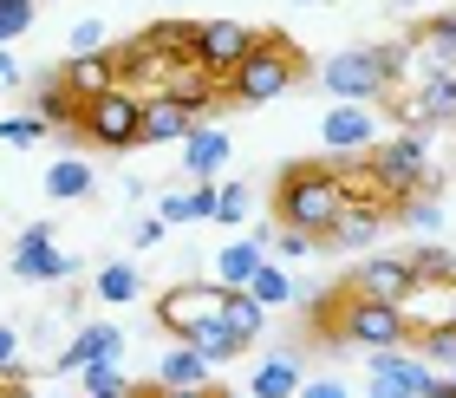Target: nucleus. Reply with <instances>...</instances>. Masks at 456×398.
Segmentation results:
<instances>
[{"instance_id": "obj_43", "label": "nucleus", "mask_w": 456, "mask_h": 398, "mask_svg": "<svg viewBox=\"0 0 456 398\" xmlns=\"http://www.w3.org/2000/svg\"><path fill=\"white\" fill-rule=\"evenodd\" d=\"M13 248H53V222H27L20 228V242Z\"/></svg>"}, {"instance_id": "obj_7", "label": "nucleus", "mask_w": 456, "mask_h": 398, "mask_svg": "<svg viewBox=\"0 0 456 398\" xmlns=\"http://www.w3.org/2000/svg\"><path fill=\"white\" fill-rule=\"evenodd\" d=\"M209 320H222V287L216 281H170L157 294V327L176 333V340H190V333L209 327Z\"/></svg>"}, {"instance_id": "obj_8", "label": "nucleus", "mask_w": 456, "mask_h": 398, "mask_svg": "<svg viewBox=\"0 0 456 398\" xmlns=\"http://www.w3.org/2000/svg\"><path fill=\"white\" fill-rule=\"evenodd\" d=\"M255 27H241V20H202L196 27V53H190V66H202L209 79H228L241 66L248 53H255Z\"/></svg>"}, {"instance_id": "obj_40", "label": "nucleus", "mask_w": 456, "mask_h": 398, "mask_svg": "<svg viewBox=\"0 0 456 398\" xmlns=\"http://www.w3.org/2000/svg\"><path fill=\"white\" fill-rule=\"evenodd\" d=\"M163 236H170V222H163V216H143V222H131V248H157Z\"/></svg>"}, {"instance_id": "obj_45", "label": "nucleus", "mask_w": 456, "mask_h": 398, "mask_svg": "<svg viewBox=\"0 0 456 398\" xmlns=\"http://www.w3.org/2000/svg\"><path fill=\"white\" fill-rule=\"evenodd\" d=\"M0 86H20V59L7 46H0Z\"/></svg>"}, {"instance_id": "obj_21", "label": "nucleus", "mask_w": 456, "mask_h": 398, "mask_svg": "<svg viewBox=\"0 0 456 398\" xmlns=\"http://www.w3.org/2000/svg\"><path fill=\"white\" fill-rule=\"evenodd\" d=\"M385 216H391V203H346V216L333 222V248H371L379 242V228H385Z\"/></svg>"}, {"instance_id": "obj_31", "label": "nucleus", "mask_w": 456, "mask_h": 398, "mask_svg": "<svg viewBox=\"0 0 456 398\" xmlns=\"http://www.w3.org/2000/svg\"><path fill=\"white\" fill-rule=\"evenodd\" d=\"M248 203H255L248 183H216V222H222V228H241V222H248Z\"/></svg>"}, {"instance_id": "obj_26", "label": "nucleus", "mask_w": 456, "mask_h": 398, "mask_svg": "<svg viewBox=\"0 0 456 398\" xmlns=\"http://www.w3.org/2000/svg\"><path fill=\"white\" fill-rule=\"evenodd\" d=\"M222 327L235 333L241 346H255V340H261V327H267V307H261L255 294H241V287H235V294L222 287Z\"/></svg>"}, {"instance_id": "obj_23", "label": "nucleus", "mask_w": 456, "mask_h": 398, "mask_svg": "<svg viewBox=\"0 0 456 398\" xmlns=\"http://www.w3.org/2000/svg\"><path fill=\"white\" fill-rule=\"evenodd\" d=\"M300 360L294 352H274V360L255 366V386H248V398H300Z\"/></svg>"}, {"instance_id": "obj_30", "label": "nucleus", "mask_w": 456, "mask_h": 398, "mask_svg": "<svg viewBox=\"0 0 456 398\" xmlns=\"http://www.w3.org/2000/svg\"><path fill=\"white\" fill-rule=\"evenodd\" d=\"M137 287H143V275L131 261H105L98 268V301H137Z\"/></svg>"}, {"instance_id": "obj_49", "label": "nucleus", "mask_w": 456, "mask_h": 398, "mask_svg": "<svg viewBox=\"0 0 456 398\" xmlns=\"http://www.w3.org/2000/svg\"><path fill=\"white\" fill-rule=\"evenodd\" d=\"M365 398H391V392H365Z\"/></svg>"}, {"instance_id": "obj_24", "label": "nucleus", "mask_w": 456, "mask_h": 398, "mask_svg": "<svg viewBox=\"0 0 456 398\" xmlns=\"http://www.w3.org/2000/svg\"><path fill=\"white\" fill-rule=\"evenodd\" d=\"M92 190H98V170H92L86 157H59L53 170H46V196L53 203H86Z\"/></svg>"}, {"instance_id": "obj_14", "label": "nucleus", "mask_w": 456, "mask_h": 398, "mask_svg": "<svg viewBox=\"0 0 456 398\" xmlns=\"http://www.w3.org/2000/svg\"><path fill=\"white\" fill-rule=\"evenodd\" d=\"M267 228H255V236H241V242H222L216 248V287H228V294H235V287H248L255 281V268L267 261Z\"/></svg>"}, {"instance_id": "obj_1", "label": "nucleus", "mask_w": 456, "mask_h": 398, "mask_svg": "<svg viewBox=\"0 0 456 398\" xmlns=\"http://www.w3.org/2000/svg\"><path fill=\"white\" fill-rule=\"evenodd\" d=\"M274 216L287 228H300V236L326 242L333 236V222L346 216V183H339V163L333 157H300V163H281L274 177Z\"/></svg>"}, {"instance_id": "obj_41", "label": "nucleus", "mask_w": 456, "mask_h": 398, "mask_svg": "<svg viewBox=\"0 0 456 398\" xmlns=\"http://www.w3.org/2000/svg\"><path fill=\"white\" fill-rule=\"evenodd\" d=\"M157 216H163V222H190V196H183V190H163V196H157Z\"/></svg>"}, {"instance_id": "obj_2", "label": "nucleus", "mask_w": 456, "mask_h": 398, "mask_svg": "<svg viewBox=\"0 0 456 398\" xmlns=\"http://www.w3.org/2000/svg\"><path fill=\"white\" fill-rule=\"evenodd\" d=\"M333 320V333H320V340H346V346H365V352H391V346H404L411 340V320H404V307H385V301H359L346 287V294H320L314 301V327Z\"/></svg>"}, {"instance_id": "obj_51", "label": "nucleus", "mask_w": 456, "mask_h": 398, "mask_svg": "<svg viewBox=\"0 0 456 398\" xmlns=\"http://www.w3.org/2000/svg\"><path fill=\"white\" fill-rule=\"evenodd\" d=\"M118 398H131V392H118Z\"/></svg>"}, {"instance_id": "obj_19", "label": "nucleus", "mask_w": 456, "mask_h": 398, "mask_svg": "<svg viewBox=\"0 0 456 398\" xmlns=\"http://www.w3.org/2000/svg\"><path fill=\"white\" fill-rule=\"evenodd\" d=\"M33 118L46 124V131H78V98L66 92V79L53 72H39V86H33Z\"/></svg>"}, {"instance_id": "obj_4", "label": "nucleus", "mask_w": 456, "mask_h": 398, "mask_svg": "<svg viewBox=\"0 0 456 398\" xmlns=\"http://www.w3.org/2000/svg\"><path fill=\"white\" fill-rule=\"evenodd\" d=\"M300 79H306L300 46H294V39H281V33H261L255 53H248L241 66L222 79V98H228V104H274L281 92H294Z\"/></svg>"}, {"instance_id": "obj_25", "label": "nucleus", "mask_w": 456, "mask_h": 398, "mask_svg": "<svg viewBox=\"0 0 456 398\" xmlns=\"http://www.w3.org/2000/svg\"><path fill=\"white\" fill-rule=\"evenodd\" d=\"M13 275L20 281H66V275H78V255H66V248H13Z\"/></svg>"}, {"instance_id": "obj_34", "label": "nucleus", "mask_w": 456, "mask_h": 398, "mask_svg": "<svg viewBox=\"0 0 456 398\" xmlns=\"http://www.w3.org/2000/svg\"><path fill=\"white\" fill-rule=\"evenodd\" d=\"M418 340V360L424 366H456V327H437V333H411Z\"/></svg>"}, {"instance_id": "obj_27", "label": "nucleus", "mask_w": 456, "mask_h": 398, "mask_svg": "<svg viewBox=\"0 0 456 398\" xmlns=\"http://www.w3.org/2000/svg\"><path fill=\"white\" fill-rule=\"evenodd\" d=\"M183 346H196V352H202V360H209V366H228V360H241V352H248V346H241V340H235V333H228L222 320L196 327V333H190V340H183Z\"/></svg>"}, {"instance_id": "obj_50", "label": "nucleus", "mask_w": 456, "mask_h": 398, "mask_svg": "<svg viewBox=\"0 0 456 398\" xmlns=\"http://www.w3.org/2000/svg\"><path fill=\"white\" fill-rule=\"evenodd\" d=\"M450 386H456V366H450Z\"/></svg>"}, {"instance_id": "obj_10", "label": "nucleus", "mask_w": 456, "mask_h": 398, "mask_svg": "<svg viewBox=\"0 0 456 398\" xmlns=\"http://www.w3.org/2000/svg\"><path fill=\"white\" fill-rule=\"evenodd\" d=\"M398 118L411 124V137H424L430 124H456V66L450 72H430L411 98H398Z\"/></svg>"}, {"instance_id": "obj_35", "label": "nucleus", "mask_w": 456, "mask_h": 398, "mask_svg": "<svg viewBox=\"0 0 456 398\" xmlns=\"http://www.w3.org/2000/svg\"><path fill=\"white\" fill-rule=\"evenodd\" d=\"M33 20H39L33 0H0V46H13V39L33 27Z\"/></svg>"}, {"instance_id": "obj_44", "label": "nucleus", "mask_w": 456, "mask_h": 398, "mask_svg": "<svg viewBox=\"0 0 456 398\" xmlns=\"http://www.w3.org/2000/svg\"><path fill=\"white\" fill-rule=\"evenodd\" d=\"M300 398H352L339 379H314V386H300Z\"/></svg>"}, {"instance_id": "obj_11", "label": "nucleus", "mask_w": 456, "mask_h": 398, "mask_svg": "<svg viewBox=\"0 0 456 398\" xmlns=\"http://www.w3.org/2000/svg\"><path fill=\"white\" fill-rule=\"evenodd\" d=\"M320 137H326V151H333V163L365 157L371 144H379V112H371V104H333L326 124H320Z\"/></svg>"}, {"instance_id": "obj_36", "label": "nucleus", "mask_w": 456, "mask_h": 398, "mask_svg": "<svg viewBox=\"0 0 456 398\" xmlns=\"http://www.w3.org/2000/svg\"><path fill=\"white\" fill-rule=\"evenodd\" d=\"M46 137V124H39L33 112H7L0 118V144H20V151H27V144H39Z\"/></svg>"}, {"instance_id": "obj_22", "label": "nucleus", "mask_w": 456, "mask_h": 398, "mask_svg": "<svg viewBox=\"0 0 456 398\" xmlns=\"http://www.w3.org/2000/svg\"><path fill=\"white\" fill-rule=\"evenodd\" d=\"M222 163H228V131H216V124H196V137L183 144V177L216 183Z\"/></svg>"}, {"instance_id": "obj_48", "label": "nucleus", "mask_w": 456, "mask_h": 398, "mask_svg": "<svg viewBox=\"0 0 456 398\" xmlns=\"http://www.w3.org/2000/svg\"><path fill=\"white\" fill-rule=\"evenodd\" d=\"M216 398H241V392H216Z\"/></svg>"}, {"instance_id": "obj_29", "label": "nucleus", "mask_w": 456, "mask_h": 398, "mask_svg": "<svg viewBox=\"0 0 456 398\" xmlns=\"http://www.w3.org/2000/svg\"><path fill=\"white\" fill-rule=\"evenodd\" d=\"M404 261H411V275H418V281H456V255L437 248V242H418Z\"/></svg>"}, {"instance_id": "obj_13", "label": "nucleus", "mask_w": 456, "mask_h": 398, "mask_svg": "<svg viewBox=\"0 0 456 398\" xmlns=\"http://www.w3.org/2000/svg\"><path fill=\"white\" fill-rule=\"evenodd\" d=\"M430 379V366L418 360V352L391 346V352H371V392H391V398H418Z\"/></svg>"}, {"instance_id": "obj_32", "label": "nucleus", "mask_w": 456, "mask_h": 398, "mask_svg": "<svg viewBox=\"0 0 456 398\" xmlns=\"http://www.w3.org/2000/svg\"><path fill=\"white\" fill-rule=\"evenodd\" d=\"M391 209H398L411 228H444V203H437V190H418V196H404V203H391Z\"/></svg>"}, {"instance_id": "obj_37", "label": "nucleus", "mask_w": 456, "mask_h": 398, "mask_svg": "<svg viewBox=\"0 0 456 398\" xmlns=\"http://www.w3.org/2000/svg\"><path fill=\"white\" fill-rule=\"evenodd\" d=\"M86 53H105V27L98 20H78L72 27V59H86Z\"/></svg>"}, {"instance_id": "obj_5", "label": "nucleus", "mask_w": 456, "mask_h": 398, "mask_svg": "<svg viewBox=\"0 0 456 398\" xmlns=\"http://www.w3.org/2000/svg\"><path fill=\"white\" fill-rule=\"evenodd\" d=\"M78 137L98 144V151H131V144H143V98L131 86H111L78 104Z\"/></svg>"}, {"instance_id": "obj_28", "label": "nucleus", "mask_w": 456, "mask_h": 398, "mask_svg": "<svg viewBox=\"0 0 456 398\" xmlns=\"http://www.w3.org/2000/svg\"><path fill=\"white\" fill-rule=\"evenodd\" d=\"M241 294H255L261 307H287V301H294V281L281 275V261H261V268H255V281H248Z\"/></svg>"}, {"instance_id": "obj_12", "label": "nucleus", "mask_w": 456, "mask_h": 398, "mask_svg": "<svg viewBox=\"0 0 456 398\" xmlns=\"http://www.w3.org/2000/svg\"><path fill=\"white\" fill-rule=\"evenodd\" d=\"M411 53H418V72L411 79H430V72H450L456 66V13H430L418 33L404 39Z\"/></svg>"}, {"instance_id": "obj_39", "label": "nucleus", "mask_w": 456, "mask_h": 398, "mask_svg": "<svg viewBox=\"0 0 456 398\" xmlns=\"http://www.w3.org/2000/svg\"><path fill=\"white\" fill-rule=\"evenodd\" d=\"M314 248H320L314 236H300V228H281V242H274V255H281V261H300V255H314Z\"/></svg>"}, {"instance_id": "obj_38", "label": "nucleus", "mask_w": 456, "mask_h": 398, "mask_svg": "<svg viewBox=\"0 0 456 398\" xmlns=\"http://www.w3.org/2000/svg\"><path fill=\"white\" fill-rule=\"evenodd\" d=\"M190 222H216V183H190Z\"/></svg>"}, {"instance_id": "obj_47", "label": "nucleus", "mask_w": 456, "mask_h": 398, "mask_svg": "<svg viewBox=\"0 0 456 398\" xmlns=\"http://www.w3.org/2000/svg\"><path fill=\"white\" fill-rule=\"evenodd\" d=\"M131 398H216V392H170V386H151V392H131Z\"/></svg>"}, {"instance_id": "obj_33", "label": "nucleus", "mask_w": 456, "mask_h": 398, "mask_svg": "<svg viewBox=\"0 0 456 398\" xmlns=\"http://www.w3.org/2000/svg\"><path fill=\"white\" fill-rule=\"evenodd\" d=\"M78 379H86V398H118V392H131V386H124V372H118V360H92Z\"/></svg>"}, {"instance_id": "obj_16", "label": "nucleus", "mask_w": 456, "mask_h": 398, "mask_svg": "<svg viewBox=\"0 0 456 398\" xmlns=\"http://www.w3.org/2000/svg\"><path fill=\"white\" fill-rule=\"evenodd\" d=\"M118 352H124V333L105 327V320H92V327H78V333H72V346L59 352L53 366H59V372H86L92 360H118Z\"/></svg>"}, {"instance_id": "obj_46", "label": "nucleus", "mask_w": 456, "mask_h": 398, "mask_svg": "<svg viewBox=\"0 0 456 398\" xmlns=\"http://www.w3.org/2000/svg\"><path fill=\"white\" fill-rule=\"evenodd\" d=\"M418 398H456V386L450 379H437V372H430V379H424V392Z\"/></svg>"}, {"instance_id": "obj_6", "label": "nucleus", "mask_w": 456, "mask_h": 398, "mask_svg": "<svg viewBox=\"0 0 456 398\" xmlns=\"http://www.w3.org/2000/svg\"><path fill=\"white\" fill-rule=\"evenodd\" d=\"M371 170H379L385 183V203H404V196H418L430 190V151H424V137H385V144H371Z\"/></svg>"}, {"instance_id": "obj_17", "label": "nucleus", "mask_w": 456, "mask_h": 398, "mask_svg": "<svg viewBox=\"0 0 456 398\" xmlns=\"http://www.w3.org/2000/svg\"><path fill=\"white\" fill-rule=\"evenodd\" d=\"M163 98H176L190 118H202V112H216V104H222V79H209L202 66H190V59H183V66L163 79Z\"/></svg>"}, {"instance_id": "obj_3", "label": "nucleus", "mask_w": 456, "mask_h": 398, "mask_svg": "<svg viewBox=\"0 0 456 398\" xmlns=\"http://www.w3.org/2000/svg\"><path fill=\"white\" fill-rule=\"evenodd\" d=\"M404 66H411L404 39L398 46H346V53H333L320 66V86L333 92V104H371V98H385L404 79Z\"/></svg>"}, {"instance_id": "obj_15", "label": "nucleus", "mask_w": 456, "mask_h": 398, "mask_svg": "<svg viewBox=\"0 0 456 398\" xmlns=\"http://www.w3.org/2000/svg\"><path fill=\"white\" fill-rule=\"evenodd\" d=\"M59 79H66V92H72L78 104L98 98V92H111V86H118V46L86 53V59H66V66H59Z\"/></svg>"}, {"instance_id": "obj_18", "label": "nucleus", "mask_w": 456, "mask_h": 398, "mask_svg": "<svg viewBox=\"0 0 456 398\" xmlns=\"http://www.w3.org/2000/svg\"><path fill=\"white\" fill-rule=\"evenodd\" d=\"M196 124H202V118H190L176 98H163V92L143 98V144H190Z\"/></svg>"}, {"instance_id": "obj_42", "label": "nucleus", "mask_w": 456, "mask_h": 398, "mask_svg": "<svg viewBox=\"0 0 456 398\" xmlns=\"http://www.w3.org/2000/svg\"><path fill=\"white\" fill-rule=\"evenodd\" d=\"M20 366V327H0V372Z\"/></svg>"}, {"instance_id": "obj_9", "label": "nucleus", "mask_w": 456, "mask_h": 398, "mask_svg": "<svg viewBox=\"0 0 456 398\" xmlns=\"http://www.w3.org/2000/svg\"><path fill=\"white\" fill-rule=\"evenodd\" d=\"M352 294L359 301H385V307H404L411 301V287H418V275H411V261L404 255H371V261H359L352 268Z\"/></svg>"}, {"instance_id": "obj_20", "label": "nucleus", "mask_w": 456, "mask_h": 398, "mask_svg": "<svg viewBox=\"0 0 456 398\" xmlns=\"http://www.w3.org/2000/svg\"><path fill=\"white\" fill-rule=\"evenodd\" d=\"M209 360H202L196 346H163V360H157V386H170V392H209Z\"/></svg>"}]
</instances>
